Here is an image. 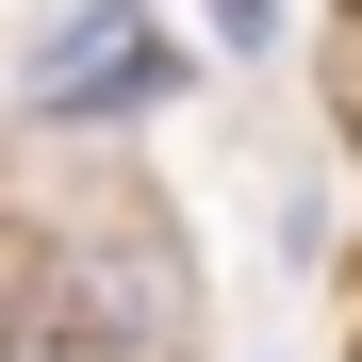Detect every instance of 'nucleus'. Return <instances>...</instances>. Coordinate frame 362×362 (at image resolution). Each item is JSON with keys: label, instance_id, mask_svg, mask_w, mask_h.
<instances>
[{"label": "nucleus", "instance_id": "1", "mask_svg": "<svg viewBox=\"0 0 362 362\" xmlns=\"http://www.w3.org/2000/svg\"><path fill=\"white\" fill-rule=\"evenodd\" d=\"M181 83V49H165V17H148V0H99V17L66 33V49H49V66L17 83L33 115H148Z\"/></svg>", "mask_w": 362, "mask_h": 362}]
</instances>
